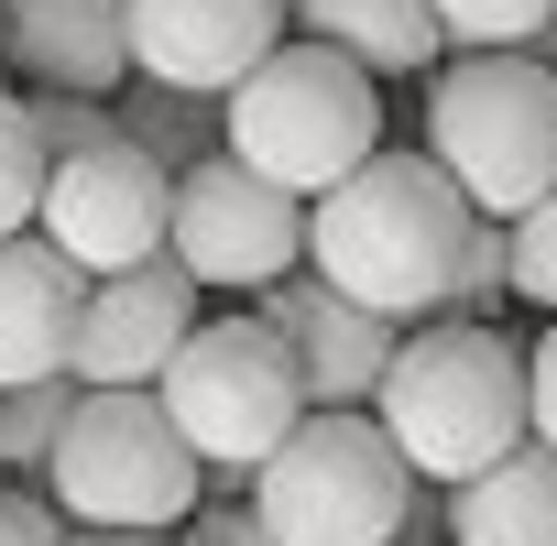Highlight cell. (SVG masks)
I'll use <instances>...</instances> for the list:
<instances>
[{"mask_svg":"<svg viewBox=\"0 0 557 546\" xmlns=\"http://www.w3.org/2000/svg\"><path fill=\"white\" fill-rule=\"evenodd\" d=\"M546 34H557V23H546Z\"/></svg>","mask_w":557,"mask_h":546,"instance_id":"obj_29","label":"cell"},{"mask_svg":"<svg viewBox=\"0 0 557 546\" xmlns=\"http://www.w3.org/2000/svg\"><path fill=\"white\" fill-rule=\"evenodd\" d=\"M503 296V219H470V240H459V262H448V307L437 318H481Z\"/></svg>","mask_w":557,"mask_h":546,"instance_id":"obj_23","label":"cell"},{"mask_svg":"<svg viewBox=\"0 0 557 546\" xmlns=\"http://www.w3.org/2000/svg\"><path fill=\"white\" fill-rule=\"evenodd\" d=\"M0 66H23L34 88L110 99L132 77V23L121 0H0Z\"/></svg>","mask_w":557,"mask_h":546,"instance_id":"obj_13","label":"cell"},{"mask_svg":"<svg viewBox=\"0 0 557 546\" xmlns=\"http://www.w3.org/2000/svg\"><path fill=\"white\" fill-rule=\"evenodd\" d=\"M0 546H66V513H55L45 481H12V492H0Z\"/></svg>","mask_w":557,"mask_h":546,"instance_id":"obj_24","label":"cell"},{"mask_svg":"<svg viewBox=\"0 0 557 546\" xmlns=\"http://www.w3.org/2000/svg\"><path fill=\"white\" fill-rule=\"evenodd\" d=\"M45 492L66 524H110V535H175L208 492L197 448L175 437V415L153 405V383H77Z\"/></svg>","mask_w":557,"mask_h":546,"instance_id":"obj_3","label":"cell"},{"mask_svg":"<svg viewBox=\"0 0 557 546\" xmlns=\"http://www.w3.org/2000/svg\"><path fill=\"white\" fill-rule=\"evenodd\" d=\"M503 296H524L535 318H557V186L503 219Z\"/></svg>","mask_w":557,"mask_h":546,"instance_id":"obj_19","label":"cell"},{"mask_svg":"<svg viewBox=\"0 0 557 546\" xmlns=\"http://www.w3.org/2000/svg\"><path fill=\"white\" fill-rule=\"evenodd\" d=\"M164 208H175V175L132 142H88V153H55L45 164V208L34 229L77 262V273H121L143 251H164Z\"/></svg>","mask_w":557,"mask_h":546,"instance_id":"obj_9","label":"cell"},{"mask_svg":"<svg viewBox=\"0 0 557 546\" xmlns=\"http://www.w3.org/2000/svg\"><path fill=\"white\" fill-rule=\"evenodd\" d=\"M110 121H121V142L153 153L164 175H186L197 153H219V99L164 88V77H121V88H110Z\"/></svg>","mask_w":557,"mask_h":546,"instance_id":"obj_17","label":"cell"},{"mask_svg":"<svg viewBox=\"0 0 557 546\" xmlns=\"http://www.w3.org/2000/svg\"><path fill=\"white\" fill-rule=\"evenodd\" d=\"M164 251L197 273V296H262L273 273L307 262V197L251 175L230 142L197 153L175 175V208H164Z\"/></svg>","mask_w":557,"mask_h":546,"instance_id":"obj_8","label":"cell"},{"mask_svg":"<svg viewBox=\"0 0 557 546\" xmlns=\"http://www.w3.org/2000/svg\"><path fill=\"white\" fill-rule=\"evenodd\" d=\"M372 426L405 448L416 481H470L503 448H524V350L481 318H437L394 339V372L372 383Z\"/></svg>","mask_w":557,"mask_h":546,"instance_id":"obj_2","label":"cell"},{"mask_svg":"<svg viewBox=\"0 0 557 546\" xmlns=\"http://www.w3.org/2000/svg\"><path fill=\"white\" fill-rule=\"evenodd\" d=\"M262 318L285 328V350H296V372H307V405H372V383L394 372V339H405L394 318H372V307H350L339 285H318L307 262L262 285Z\"/></svg>","mask_w":557,"mask_h":546,"instance_id":"obj_12","label":"cell"},{"mask_svg":"<svg viewBox=\"0 0 557 546\" xmlns=\"http://www.w3.org/2000/svg\"><path fill=\"white\" fill-rule=\"evenodd\" d=\"M426 12H437L448 55H470V45H546L557 0H426Z\"/></svg>","mask_w":557,"mask_h":546,"instance_id":"obj_20","label":"cell"},{"mask_svg":"<svg viewBox=\"0 0 557 546\" xmlns=\"http://www.w3.org/2000/svg\"><path fill=\"white\" fill-rule=\"evenodd\" d=\"M66 546H186V535H110V524H66Z\"/></svg>","mask_w":557,"mask_h":546,"instance_id":"obj_27","label":"cell"},{"mask_svg":"<svg viewBox=\"0 0 557 546\" xmlns=\"http://www.w3.org/2000/svg\"><path fill=\"white\" fill-rule=\"evenodd\" d=\"M186 546H285V535H273L251 502H208V492H197V513H186Z\"/></svg>","mask_w":557,"mask_h":546,"instance_id":"obj_25","label":"cell"},{"mask_svg":"<svg viewBox=\"0 0 557 546\" xmlns=\"http://www.w3.org/2000/svg\"><path fill=\"white\" fill-rule=\"evenodd\" d=\"M66 405H77V372H45V383H0V470H12V481H45Z\"/></svg>","mask_w":557,"mask_h":546,"instance_id":"obj_18","label":"cell"},{"mask_svg":"<svg viewBox=\"0 0 557 546\" xmlns=\"http://www.w3.org/2000/svg\"><path fill=\"white\" fill-rule=\"evenodd\" d=\"M448 546H557V448L524 437L492 470L448 481Z\"/></svg>","mask_w":557,"mask_h":546,"instance_id":"obj_15","label":"cell"},{"mask_svg":"<svg viewBox=\"0 0 557 546\" xmlns=\"http://www.w3.org/2000/svg\"><path fill=\"white\" fill-rule=\"evenodd\" d=\"M296 34H318L361 77H416V66L448 55V34H437L426 0H296Z\"/></svg>","mask_w":557,"mask_h":546,"instance_id":"obj_16","label":"cell"},{"mask_svg":"<svg viewBox=\"0 0 557 546\" xmlns=\"http://www.w3.org/2000/svg\"><path fill=\"white\" fill-rule=\"evenodd\" d=\"M394 546H405V535H394Z\"/></svg>","mask_w":557,"mask_h":546,"instance_id":"obj_28","label":"cell"},{"mask_svg":"<svg viewBox=\"0 0 557 546\" xmlns=\"http://www.w3.org/2000/svg\"><path fill=\"white\" fill-rule=\"evenodd\" d=\"M470 219H481V208L448 186L437 153H383V142H372L339 186L307 197V273L339 285L350 307L416 328V318L448 307V262H459Z\"/></svg>","mask_w":557,"mask_h":546,"instance_id":"obj_1","label":"cell"},{"mask_svg":"<svg viewBox=\"0 0 557 546\" xmlns=\"http://www.w3.org/2000/svg\"><path fill=\"white\" fill-rule=\"evenodd\" d=\"M426 153L448 164V186L481 219H513L557 186V66H535L524 45H470L459 66L437 55L426 88Z\"/></svg>","mask_w":557,"mask_h":546,"instance_id":"obj_6","label":"cell"},{"mask_svg":"<svg viewBox=\"0 0 557 546\" xmlns=\"http://www.w3.org/2000/svg\"><path fill=\"white\" fill-rule=\"evenodd\" d=\"M34 208H45V142L23 99H0V229H34Z\"/></svg>","mask_w":557,"mask_h":546,"instance_id":"obj_21","label":"cell"},{"mask_svg":"<svg viewBox=\"0 0 557 546\" xmlns=\"http://www.w3.org/2000/svg\"><path fill=\"white\" fill-rule=\"evenodd\" d=\"M524 437H546L557 448V318L535 328V350H524Z\"/></svg>","mask_w":557,"mask_h":546,"instance_id":"obj_26","label":"cell"},{"mask_svg":"<svg viewBox=\"0 0 557 546\" xmlns=\"http://www.w3.org/2000/svg\"><path fill=\"white\" fill-rule=\"evenodd\" d=\"M240 502L285 546H394L405 535V502H416V470L372 426V405H307L285 437L251 459V492Z\"/></svg>","mask_w":557,"mask_h":546,"instance_id":"obj_4","label":"cell"},{"mask_svg":"<svg viewBox=\"0 0 557 546\" xmlns=\"http://www.w3.org/2000/svg\"><path fill=\"white\" fill-rule=\"evenodd\" d=\"M77 296H88V273H77L45 229H0V383H45V372H66Z\"/></svg>","mask_w":557,"mask_h":546,"instance_id":"obj_14","label":"cell"},{"mask_svg":"<svg viewBox=\"0 0 557 546\" xmlns=\"http://www.w3.org/2000/svg\"><path fill=\"white\" fill-rule=\"evenodd\" d=\"M23 121H34L45 164H55V153H88V142H121L110 99H77V88H34V99H23Z\"/></svg>","mask_w":557,"mask_h":546,"instance_id":"obj_22","label":"cell"},{"mask_svg":"<svg viewBox=\"0 0 557 546\" xmlns=\"http://www.w3.org/2000/svg\"><path fill=\"white\" fill-rule=\"evenodd\" d=\"M219 142H230L251 175L318 197V186H339V175L383 142V77H361V66L329 55L318 34H285V45L219 99Z\"/></svg>","mask_w":557,"mask_h":546,"instance_id":"obj_5","label":"cell"},{"mask_svg":"<svg viewBox=\"0 0 557 546\" xmlns=\"http://www.w3.org/2000/svg\"><path fill=\"white\" fill-rule=\"evenodd\" d=\"M186 328H197V273H186L175 251H143V262H121V273H88L66 372H77V383H153Z\"/></svg>","mask_w":557,"mask_h":546,"instance_id":"obj_11","label":"cell"},{"mask_svg":"<svg viewBox=\"0 0 557 546\" xmlns=\"http://www.w3.org/2000/svg\"><path fill=\"white\" fill-rule=\"evenodd\" d=\"M121 23H132V77L230 99L273 45L296 34V0H121Z\"/></svg>","mask_w":557,"mask_h":546,"instance_id":"obj_10","label":"cell"},{"mask_svg":"<svg viewBox=\"0 0 557 546\" xmlns=\"http://www.w3.org/2000/svg\"><path fill=\"white\" fill-rule=\"evenodd\" d=\"M153 405L175 415V437L197 448L208 481H251V459L307 415V372H296L285 328L262 307L251 318H197L175 339V361L153 372Z\"/></svg>","mask_w":557,"mask_h":546,"instance_id":"obj_7","label":"cell"}]
</instances>
